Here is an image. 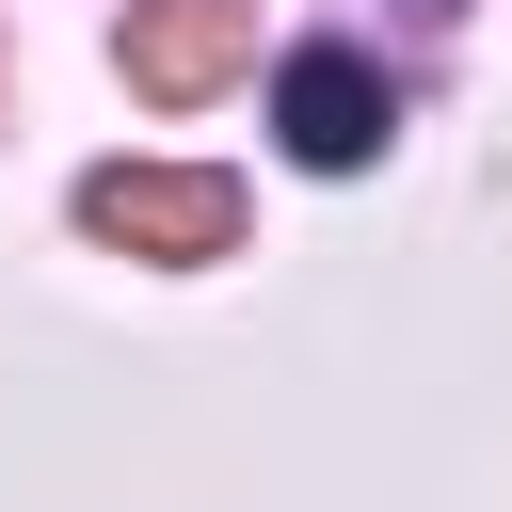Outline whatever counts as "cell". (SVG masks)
<instances>
[{"instance_id":"6da1fadb","label":"cell","mask_w":512,"mask_h":512,"mask_svg":"<svg viewBox=\"0 0 512 512\" xmlns=\"http://www.w3.org/2000/svg\"><path fill=\"white\" fill-rule=\"evenodd\" d=\"M80 224L128 240V256H224L240 240V192L192 176V160H112V176H80Z\"/></svg>"},{"instance_id":"7a4b0ae2","label":"cell","mask_w":512,"mask_h":512,"mask_svg":"<svg viewBox=\"0 0 512 512\" xmlns=\"http://www.w3.org/2000/svg\"><path fill=\"white\" fill-rule=\"evenodd\" d=\"M272 128H288L304 176L384 160V64H368V48H288V64H272Z\"/></svg>"},{"instance_id":"3957f363","label":"cell","mask_w":512,"mask_h":512,"mask_svg":"<svg viewBox=\"0 0 512 512\" xmlns=\"http://www.w3.org/2000/svg\"><path fill=\"white\" fill-rule=\"evenodd\" d=\"M240 64H256V0H144L128 16V96H160V112L224 96Z\"/></svg>"}]
</instances>
